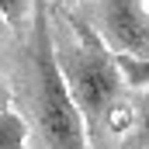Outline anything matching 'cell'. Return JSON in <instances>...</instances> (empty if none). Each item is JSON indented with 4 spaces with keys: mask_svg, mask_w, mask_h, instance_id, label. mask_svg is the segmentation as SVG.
<instances>
[{
    "mask_svg": "<svg viewBox=\"0 0 149 149\" xmlns=\"http://www.w3.org/2000/svg\"><path fill=\"white\" fill-rule=\"evenodd\" d=\"M56 14L73 31V35H56L52 31L56 63H59V73L66 80V90L73 97L76 111L83 118L87 142L94 149L101 142V135H104V121H108L111 108L121 104L125 80L118 73V66H114V52L101 42V35L94 31V24L83 14L59 10V7H56Z\"/></svg>",
    "mask_w": 149,
    "mask_h": 149,
    "instance_id": "6da1fadb",
    "label": "cell"
},
{
    "mask_svg": "<svg viewBox=\"0 0 149 149\" xmlns=\"http://www.w3.org/2000/svg\"><path fill=\"white\" fill-rule=\"evenodd\" d=\"M24 80H28V108L45 149H90L83 118L56 63L49 0H31V21L24 31Z\"/></svg>",
    "mask_w": 149,
    "mask_h": 149,
    "instance_id": "7a4b0ae2",
    "label": "cell"
},
{
    "mask_svg": "<svg viewBox=\"0 0 149 149\" xmlns=\"http://www.w3.org/2000/svg\"><path fill=\"white\" fill-rule=\"evenodd\" d=\"M94 31L111 52L146 56L149 52V14L139 0H97Z\"/></svg>",
    "mask_w": 149,
    "mask_h": 149,
    "instance_id": "3957f363",
    "label": "cell"
},
{
    "mask_svg": "<svg viewBox=\"0 0 149 149\" xmlns=\"http://www.w3.org/2000/svg\"><path fill=\"white\" fill-rule=\"evenodd\" d=\"M114 66L125 80V87H135V90H146L149 87V52L146 56H125V52H114Z\"/></svg>",
    "mask_w": 149,
    "mask_h": 149,
    "instance_id": "277c9868",
    "label": "cell"
},
{
    "mask_svg": "<svg viewBox=\"0 0 149 149\" xmlns=\"http://www.w3.org/2000/svg\"><path fill=\"white\" fill-rule=\"evenodd\" d=\"M0 149H28V121L17 111H0Z\"/></svg>",
    "mask_w": 149,
    "mask_h": 149,
    "instance_id": "5b68a950",
    "label": "cell"
},
{
    "mask_svg": "<svg viewBox=\"0 0 149 149\" xmlns=\"http://www.w3.org/2000/svg\"><path fill=\"white\" fill-rule=\"evenodd\" d=\"M0 14L7 21V28L17 38H24L28 31V14H31V0H0Z\"/></svg>",
    "mask_w": 149,
    "mask_h": 149,
    "instance_id": "8992f818",
    "label": "cell"
},
{
    "mask_svg": "<svg viewBox=\"0 0 149 149\" xmlns=\"http://www.w3.org/2000/svg\"><path fill=\"white\" fill-rule=\"evenodd\" d=\"M135 139L139 149H149V87L139 94V104H135Z\"/></svg>",
    "mask_w": 149,
    "mask_h": 149,
    "instance_id": "52a82bcc",
    "label": "cell"
},
{
    "mask_svg": "<svg viewBox=\"0 0 149 149\" xmlns=\"http://www.w3.org/2000/svg\"><path fill=\"white\" fill-rule=\"evenodd\" d=\"M10 108V90H7V83L0 80V111H7Z\"/></svg>",
    "mask_w": 149,
    "mask_h": 149,
    "instance_id": "ba28073f",
    "label": "cell"
},
{
    "mask_svg": "<svg viewBox=\"0 0 149 149\" xmlns=\"http://www.w3.org/2000/svg\"><path fill=\"white\" fill-rule=\"evenodd\" d=\"M80 7V0H59V10H76Z\"/></svg>",
    "mask_w": 149,
    "mask_h": 149,
    "instance_id": "9c48e42d",
    "label": "cell"
},
{
    "mask_svg": "<svg viewBox=\"0 0 149 149\" xmlns=\"http://www.w3.org/2000/svg\"><path fill=\"white\" fill-rule=\"evenodd\" d=\"M3 31H7V21H3V14H0V35H3Z\"/></svg>",
    "mask_w": 149,
    "mask_h": 149,
    "instance_id": "30bf717a",
    "label": "cell"
},
{
    "mask_svg": "<svg viewBox=\"0 0 149 149\" xmlns=\"http://www.w3.org/2000/svg\"><path fill=\"white\" fill-rule=\"evenodd\" d=\"M139 3H142V10H146V14H149V0H139Z\"/></svg>",
    "mask_w": 149,
    "mask_h": 149,
    "instance_id": "8fae6325",
    "label": "cell"
}]
</instances>
